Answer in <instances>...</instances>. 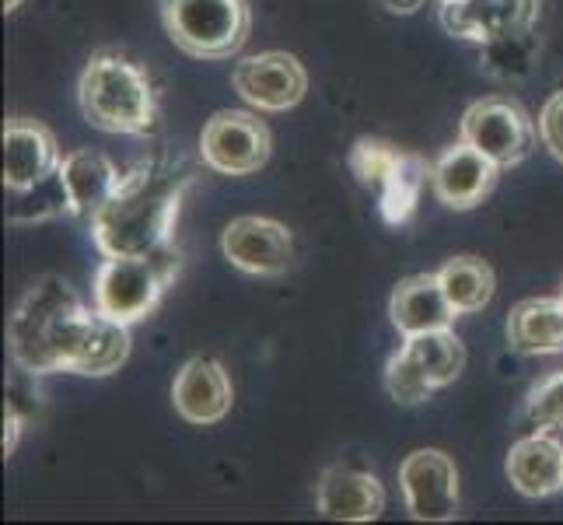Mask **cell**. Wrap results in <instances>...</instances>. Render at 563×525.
Returning <instances> with one entry per match:
<instances>
[{"mask_svg": "<svg viewBox=\"0 0 563 525\" xmlns=\"http://www.w3.org/2000/svg\"><path fill=\"white\" fill-rule=\"evenodd\" d=\"M130 326L88 308L64 277L35 281L8 322V347L25 375H91L120 372L130 358Z\"/></svg>", "mask_w": 563, "mask_h": 525, "instance_id": "obj_1", "label": "cell"}, {"mask_svg": "<svg viewBox=\"0 0 563 525\" xmlns=\"http://www.w3.org/2000/svg\"><path fill=\"white\" fill-rule=\"evenodd\" d=\"M192 183L197 168L186 158H151L123 172L120 189L88 225L102 260L151 256L165 245H176L172 236Z\"/></svg>", "mask_w": 563, "mask_h": 525, "instance_id": "obj_2", "label": "cell"}, {"mask_svg": "<svg viewBox=\"0 0 563 525\" xmlns=\"http://www.w3.org/2000/svg\"><path fill=\"white\" fill-rule=\"evenodd\" d=\"M77 102L85 120L102 133L151 138L158 130V91L151 74L123 53L102 50L91 56L77 81Z\"/></svg>", "mask_w": 563, "mask_h": 525, "instance_id": "obj_3", "label": "cell"}, {"mask_svg": "<svg viewBox=\"0 0 563 525\" xmlns=\"http://www.w3.org/2000/svg\"><path fill=\"white\" fill-rule=\"evenodd\" d=\"M183 256L176 245H165L151 256H115L102 260L91 284V302L102 316L133 326L154 316L168 284L179 277Z\"/></svg>", "mask_w": 563, "mask_h": 525, "instance_id": "obj_4", "label": "cell"}, {"mask_svg": "<svg viewBox=\"0 0 563 525\" xmlns=\"http://www.w3.org/2000/svg\"><path fill=\"white\" fill-rule=\"evenodd\" d=\"M168 39L192 61H231L249 43V0H162Z\"/></svg>", "mask_w": 563, "mask_h": 525, "instance_id": "obj_5", "label": "cell"}, {"mask_svg": "<svg viewBox=\"0 0 563 525\" xmlns=\"http://www.w3.org/2000/svg\"><path fill=\"white\" fill-rule=\"evenodd\" d=\"M274 138L249 109H221L203 123L200 162L218 175H252L269 162Z\"/></svg>", "mask_w": 563, "mask_h": 525, "instance_id": "obj_6", "label": "cell"}, {"mask_svg": "<svg viewBox=\"0 0 563 525\" xmlns=\"http://www.w3.org/2000/svg\"><path fill=\"white\" fill-rule=\"evenodd\" d=\"M462 141L483 151L497 168L521 165L536 151L532 116L511 99H479L462 112Z\"/></svg>", "mask_w": 563, "mask_h": 525, "instance_id": "obj_7", "label": "cell"}, {"mask_svg": "<svg viewBox=\"0 0 563 525\" xmlns=\"http://www.w3.org/2000/svg\"><path fill=\"white\" fill-rule=\"evenodd\" d=\"M231 85L242 99L260 112H287L295 109L308 91V70L290 53H256L242 56L231 67Z\"/></svg>", "mask_w": 563, "mask_h": 525, "instance_id": "obj_8", "label": "cell"}, {"mask_svg": "<svg viewBox=\"0 0 563 525\" xmlns=\"http://www.w3.org/2000/svg\"><path fill=\"white\" fill-rule=\"evenodd\" d=\"M406 512L417 522H452L459 515V470L441 449H417L399 462Z\"/></svg>", "mask_w": 563, "mask_h": 525, "instance_id": "obj_9", "label": "cell"}, {"mask_svg": "<svg viewBox=\"0 0 563 525\" xmlns=\"http://www.w3.org/2000/svg\"><path fill=\"white\" fill-rule=\"evenodd\" d=\"M224 260L252 277H284L295 263V239L274 218L245 214L221 231Z\"/></svg>", "mask_w": 563, "mask_h": 525, "instance_id": "obj_10", "label": "cell"}, {"mask_svg": "<svg viewBox=\"0 0 563 525\" xmlns=\"http://www.w3.org/2000/svg\"><path fill=\"white\" fill-rule=\"evenodd\" d=\"M542 0H449L441 4V29L470 43H490L497 35L536 29Z\"/></svg>", "mask_w": 563, "mask_h": 525, "instance_id": "obj_11", "label": "cell"}, {"mask_svg": "<svg viewBox=\"0 0 563 525\" xmlns=\"http://www.w3.org/2000/svg\"><path fill=\"white\" fill-rule=\"evenodd\" d=\"M497 172L500 168L487 154L459 138V144L438 154V162L431 168V189L438 204H444L449 210H473L494 189Z\"/></svg>", "mask_w": 563, "mask_h": 525, "instance_id": "obj_12", "label": "cell"}, {"mask_svg": "<svg viewBox=\"0 0 563 525\" xmlns=\"http://www.w3.org/2000/svg\"><path fill=\"white\" fill-rule=\"evenodd\" d=\"M316 508L333 522H375L385 512V488L372 470L336 462L316 483Z\"/></svg>", "mask_w": 563, "mask_h": 525, "instance_id": "obj_13", "label": "cell"}, {"mask_svg": "<svg viewBox=\"0 0 563 525\" xmlns=\"http://www.w3.org/2000/svg\"><path fill=\"white\" fill-rule=\"evenodd\" d=\"M231 400H235V389L224 372L221 361L213 358H192L183 364V372L172 382V403H176V414L186 424L210 427L221 424L231 414Z\"/></svg>", "mask_w": 563, "mask_h": 525, "instance_id": "obj_14", "label": "cell"}, {"mask_svg": "<svg viewBox=\"0 0 563 525\" xmlns=\"http://www.w3.org/2000/svg\"><path fill=\"white\" fill-rule=\"evenodd\" d=\"M60 147L49 127L22 120V116L4 123V189L38 186L60 172Z\"/></svg>", "mask_w": 563, "mask_h": 525, "instance_id": "obj_15", "label": "cell"}, {"mask_svg": "<svg viewBox=\"0 0 563 525\" xmlns=\"http://www.w3.org/2000/svg\"><path fill=\"white\" fill-rule=\"evenodd\" d=\"M388 319L406 337L434 333V329H452L459 319L455 308L444 298V287L438 274H413L396 284L393 298H388Z\"/></svg>", "mask_w": 563, "mask_h": 525, "instance_id": "obj_16", "label": "cell"}, {"mask_svg": "<svg viewBox=\"0 0 563 525\" xmlns=\"http://www.w3.org/2000/svg\"><path fill=\"white\" fill-rule=\"evenodd\" d=\"M504 473L521 497H550L563 491V441H556L553 431H529L511 445Z\"/></svg>", "mask_w": 563, "mask_h": 525, "instance_id": "obj_17", "label": "cell"}, {"mask_svg": "<svg viewBox=\"0 0 563 525\" xmlns=\"http://www.w3.org/2000/svg\"><path fill=\"white\" fill-rule=\"evenodd\" d=\"M60 175L70 193V214L88 225L95 221V214L112 200V193L120 189V179H123V172L112 165V158H106L102 151H91V147L70 151L60 162Z\"/></svg>", "mask_w": 563, "mask_h": 525, "instance_id": "obj_18", "label": "cell"}, {"mask_svg": "<svg viewBox=\"0 0 563 525\" xmlns=\"http://www.w3.org/2000/svg\"><path fill=\"white\" fill-rule=\"evenodd\" d=\"M508 343L526 358L563 354V302L526 298L508 316Z\"/></svg>", "mask_w": 563, "mask_h": 525, "instance_id": "obj_19", "label": "cell"}, {"mask_svg": "<svg viewBox=\"0 0 563 525\" xmlns=\"http://www.w3.org/2000/svg\"><path fill=\"white\" fill-rule=\"evenodd\" d=\"M431 168H434V162L420 158V154H413V151H399V158H396L393 172H388L385 186L375 193L385 225L399 228L413 218L417 204H420V193L427 183H431Z\"/></svg>", "mask_w": 563, "mask_h": 525, "instance_id": "obj_20", "label": "cell"}, {"mask_svg": "<svg viewBox=\"0 0 563 525\" xmlns=\"http://www.w3.org/2000/svg\"><path fill=\"white\" fill-rule=\"evenodd\" d=\"M438 281L444 287V298L455 308V316H473L483 305H490L497 277L487 260L459 256L438 270Z\"/></svg>", "mask_w": 563, "mask_h": 525, "instance_id": "obj_21", "label": "cell"}, {"mask_svg": "<svg viewBox=\"0 0 563 525\" xmlns=\"http://www.w3.org/2000/svg\"><path fill=\"white\" fill-rule=\"evenodd\" d=\"M539 53H542V43L536 29H521V32H508V35L490 39V43H483L479 64L490 77H497V81L515 85V81H526L536 70Z\"/></svg>", "mask_w": 563, "mask_h": 525, "instance_id": "obj_22", "label": "cell"}, {"mask_svg": "<svg viewBox=\"0 0 563 525\" xmlns=\"http://www.w3.org/2000/svg\"><path fill=\"white\" fill-rule=\"evenodd\" d=\"M402 347L410 350V358L420 364V372L431 379L434 389L452 385L465 368V347L455 337V329H434V333L406 337Z\"/></svg>", "mask_w": 563, "mask_h": 525, "instance_id": "obj_23", "label": "cell"}, {"mask_svg": "<svg viewBox=\"0 0 563 525\" xmlns=\"http://www.w3.org/2000/svg\"><path fill=\"white\" fill-rule=\"evenodd\" d=\"M8 197H11L8 204L11 225H38V221H53L70 214V193L60 172L29 189H8Z\"/></svg>", "mask_w": 563, "mask_h": 525, "instance_id": "obj_24", "label": "cell"}, {"mask_svg": "<svg viewBox=\"0 0 563 525\" xmlns=\"http://www.w3.org/2000/svg\"><path fill=\"white\" fill-rule=\"evenodd\" d=\"M385 393L399 406H417V403L431 400V393H438V389L420 372V364L410 358V350L399 347L385 364Z\"/></svg>", "mask_w": 563, "mask_h": 525, "instance_id": "obj_25", "label": "cell"}, {"mask_svg": "<svg viewBox=\"0 0 563 525\" xmlns=\"http://www.w3.org/2000/svg\"><path fill=\"white\" fill-rule=\"evenodd\" d=\"M399 158V147H393L388 141H375V138H361L351 154H346V165H351L354 172V179L364 186V189H372L378 193L388 179V172H393Z\"/></svg>", "mask_w": 563, "mask_h": 525, "instance_id": "obj_26", "label": "cell"}, {"mask_svg": "<svg viewBox=\"0 0 563 525\" xmlns=\"http://www.w3.org/2000/svg\"><path fill=\"white\" fill-rule=\"evenodd\" d=\"M521 417L532 431H563V372H553L532 389Z\"/></svg>", "mask_w": 563, "mask_h": 525, "instance_id": "obj_27", "label": "cell"}, {"mask_svg": "<svg viewBox=\"0 0 563 525\" xmlns=\"http://www.w3.org/2000/svg\"><path fill=\"white\" fill-rule=\"evenodd\" d=\"M539 141L556 162H563V88L550 95V102L539 112Z\"/></svg>", "mask_w": 563, "mask_h": 525, "instance_id": "obj_28", "label": "cell"}, {"mask_svg": "<svg viewBox=\"0 0 563 525\" xmlns=\"http://www.w3.org/2000/svg\"><path fill=\"white\" fill-rule=\"evenodd\" d=\"M22 424H25L22 411L8 400V406H4V456H14L18 438H22Z\"/></svg>", "mask_w": 563, "mask_h": 525, "instance_id": "obj_29", "label": "cell"}, {"mask_svg": "<svg viewBox=\"0 0 563 525\" xmlns=\"http://www.w3.org/2000/svg\"><path fill=\"white\" fill-rule=\"evenodd\" d=\"M382 8L393 14H417L423 8V0H382Z\"/></svg>", "mask_w": 563, "mask_h": 525, "instance_id": "obj_30", "label": "cell"}, {"mask_svg": "<svg viewBox=\"0 0 563 525\" xmlns=\"http://www.w3.org/2000/svg\"><path fill=\"white\" fill-rule=\"evenodd\" d=\"M22 8V0H4V11H18Z\"/></svg>", "mask_w": 563, "mask_h": 525, "instance_id": "obj_31", "label": "cell"}, {"mask_svg": "<svg viewBox=\"0 0 563 525\" xmlns=\"http://www.w3.org/2000/svg\"><path fill=\"white\" fill-rule=\"evenodd\" d=\"M560 302H563V291H560Z\"/></svg>", "mask_w": 563, "mask_h": 525, "instance_id": "obj_32", "label": "cell"}, {"mask_svg": "<svg viewBox=\"0 0 563 525\" xmlns=\"http://www.w3.org/2000/svg\"><path fill=\"white\" fill-rule=\"evenodd\" d=\"M441 4H449V0H441Z\"/></svg>", "mask_w": 563, "mask_h": 525, "instance_id": "obj_33", "label": "cell"}]
</instances>
